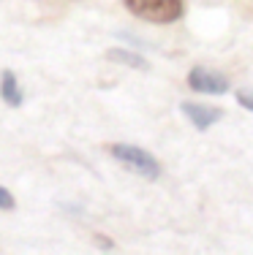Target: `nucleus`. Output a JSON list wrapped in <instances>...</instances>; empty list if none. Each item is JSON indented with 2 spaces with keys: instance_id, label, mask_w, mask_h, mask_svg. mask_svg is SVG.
<instances>
[{
  "instance_id": "1",
  "label": "nucleus",
  "mask_w": 253,
  "mask_h": 255,
  "mask_svg": "<svg viewBox=\"0 0 253 255\" xmlns=\"http://www.w3.org/2000/svg\"><path fill=\"white\" fill-rule=\"evenodd\" d=\"M123 3L131 14H136L144 22H155V25L177 22L185 11L183 0H123Z\"/></svg>"
},
{
  "instance_id": "2",
  "label": "nucleus",
  "mask_w": 253,
  "mask_h": 255,
  "mask_svg": "<svg viewBox=\"0 0 253 255\" xmlns=\"http://www.w3.org/2000/svg\"><path fill=\"white\" fill-rule=\"evenodd\" d=\"M109 152H112V157H117L125 168H131L134 174H139L144 179H158L161 177V163L150 152L134 147V144H112Z\"/></svg>"
},
{
  "instance_id": "3",
  "label": "nucleus",
  "mask_w": 253,
  "mask_h": 255,
  "mask_svg": "<svg viewBox=\"0 0 253 255\" xmlns=\"http://www.w3.org/2000/svg\"><path fill=\"white\" fill-rule=\"evenodd\" d=\"M188 84H191V90L204 93V95H224V93H229V79L221 74V71L204 68V65L191 68Z\"/></svg>"
},
{
  "instance_id": "4",
  "label": "nucleus",
  "mask_w": 253,
  "mask_h": 255,
  "mask_svg": "<svg viewBox=\"0 0 253 255\" xmlns=\"http://www.w3.org/2000/svg\"><path fill=\"white\" fill-rule=\"evenodd\" d=\"M183 114L194 123V128H199V130H207V128H213L215 123H218L221 117H224V112L215 106H202V103H183Z\"/></svg>"
},
{
  "instance_id": "5",
  "label": "nucleus",
  "mask_w": 253,
  "mask_h": 255,
  "mask_svg": "<svg viewBox=\"0 0 253 255\" xmlns=\"http://www.w3.org/2000/svg\"><path fill=\"white\" fill-rule=\"evenodd\" d=\"M0 95L8 106H22V90L16 84L14 71H3V79H0Z\"/></svg>"
},
{
  "instance_id": "6",
  "label": "nucleus",
  "mask_w": 253,
  "mask_h": 255,
  "mask_svg": "<svg viewBox=\"0 0 253 255\" xmlns=\"http://www.w3.org/2000/svg\"><path fill=\"white\" fill-rule=\"evenodd\" d=\"M109 60H114V63H125V65H134V68H147V63H144L139 54L123 52V49H112L109 52Z\"/></svg>"
},
{
  "instance_id": "7",
  "label": "nucleus",
  "mask_w": 253,
  "mask_h": 255,
  "mask_svg": "<svg viewBox=\"0 0 253 255\" xmlns=\"http://www.w3.org/2000/svg\"><path fill=\"white\" fill-rule=\"evenodd\" d=\"M237 101L243 109H251L253 112V90H237Z\"/></svg>"
},
{
  "instance_id": "8",
  "label": "nucleus",
  "mask_w": 253,
  "mask_h": 255,
  "mask_svg": "<svg viewBox=\"0 0 253 255\" xmlns=\"http://www.w3.org/2000/svg\"><path fill=\"white\" fill-rule=\"evenodd\" d=\"M0 209H14V196L5 187H0Z\"/></svg>"
}]
</instances>
